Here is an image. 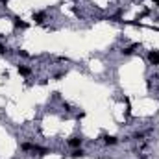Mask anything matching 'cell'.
<instances>
[{"label":"cell","instance_id":"cell-1","mask_svg":"<svg viewBox=\"0 0 159 159\" xmlns=\"http://www.w3.org/2000/svg\"><path fill=\"white\" fill-rule=\"evenodd\" d=\"M82 137H78V135H74V137H70L69 139V146H72V148H80L82 146Z\"/></svg>","mask_w":159,"mask_h":159},{"label":"cell","instance_id":"cell-2","mask_svg":"<svg viewBox=\"0 0 159 159\" xmlns=\"http://www.w3.org/2000/svg\"><path fill=\"white\" fill-rule=\"evenodd\" d=\"M148 59H150L152 65H159V52H156V50L148 52Z\"/></svg>","mask_w":159,"mask_h":159},{"label":"cell","instance_id":"cell-3","mask_svg":"<svg viewBox=\"0 0 159 159\" xmlns=\"http://www.w3.org/2000/svg\"><path fill=\"white\" fill-rule=\"evenodd\" d=\"M13 24H15L17 28H22V30H26V28L30 26V24H28V22H24L20 17H15V19H13Z\"/></svg>","mask_w":159,"mask_h":159},{"label":"cell","instance_id":"cell-4","mask_svg":"<svg viewBox=\"0 0 159 159\" xmlns=\"http://www.w3.org/2000/svg\"><path fill=\"white\" fill-rule=\"evenodd\" d=\"M17 70H19V74H20V76H30V74H31V70H30L28 67H24V65H19V67H17Z\"/></svg>","mask_w":159,"mask_h":159},{"label":"cell","instance_id":"cell-5","mask_svg":"<svg viewBox=\"0 0 159 159\" xmlns=\"http://www.w3.org/2000/svg\"><path fill=\"white\" fill-rule=\"evenodd\" d=\"M35 22H39V24H43L44 22V13H41V11H37V13H33V17H31Z\"/></svg>","mask_w":159,"mask_h":159},{"label":"cell","instance_id":"cell-6","mask_svg":"<svg viewBox=\"0 0 159 159\" xmlns=\"http://www.w3.org/2000/svg\"><path fill=\"white\" fill-rule=\"evenodd\" d=\"M104 143L113 146V144H117V143H119V139H117V137H113V135H106V137H104Z\"/></svg>","mask_w":159,"mask_h":159},{"label":"cell","instance_id":"cell-7","mask_svg":"<svg viewBox=\"0 0 159 159\" xmlns=\"http://www.w3.org/2000/svg\"><path fill=\"white\" fill-rule=\"evenodd\" d=\"M20 148H22L24 152H33L35 144H31V143H22V144H20Z\"/></svg>","mask_w":159,"mask_h":159},{"label":"cell","instance_id":"cell-8","mask_svg":"<svg viewBox=\"0 0 159 159\" xmlns=\"http://www.w3.org/2000/svg\"><path fill=\"white\" fill-rule=\"evenodd\" d=\"M70 156H72L74 159H78V157H83V156H85V152H83L82 148H74V152H72Z\"/></svg>","mask_w":159,"mask_h":159},{"label":"cell","instance_id":"cell-9","mask_svg":"<svg viewBox=\"0 0 159 159\" xmlns=\"http://www.w3.org/2000/svg\"><path fill=\"white\" fill-rule=\"evenodd\" d=\"M137 46H139V44H132V46L124 48V50H122V54H124V56H130V54H133V52H135V48H137Z\"/></svg>","mask_w":159,"mask_h":159},{"label":"cell","instance_id":"cell-10","mask_svg":"<svg viewBox=\"0 0 159 159\" xmlns=\"http://www.w3.org/2000/svg\"><path fill=\"white\" fill-rule=\"evenodd\" d=\"M19 56H22V57H28V56H30V54H28V52H26V50H19Z\"/></svg>","mask_w":159,"mask_h":159},{"label":"cell","instance_id":"cell-11","mask_svg":"<svg viewBox=\"0 0 159 159\" xmlns=\"http://www.w3.org/2000/svg\"><path fill=\"white\" fill-rule=\"evenodd\" d=\"M2 54H6V48H4V46L0 44V56H2Z\"/></svg>","mask_w":159,"mask_h":159},{"label":"cell","instance_id":"cell-12","mask_svg":"<svg viewBox=\"0 0 159 159\" xmlns=\"http://www.w3.org/2000/svg\"><path fill=\"white\" fill-rule=\"evenodd\" d=\"M0 2H2V4H7V2H9V0H0Z\"/></svg>","mask_w":159,"mask_h":159},{"label":"cell","instance_id":"cell-13","mask_svg":"<svg viewBox=\"0 0 159 159\" xmlns=\"http://www.w3.org/2000/svg\"><path fill=\"white\" fill-rule=\"evenodd\" d=\"M154 2H156V4H157V7H159V0H154Z\"/></svg>","mask_w":159,"mask_h":159}]
</instances>
